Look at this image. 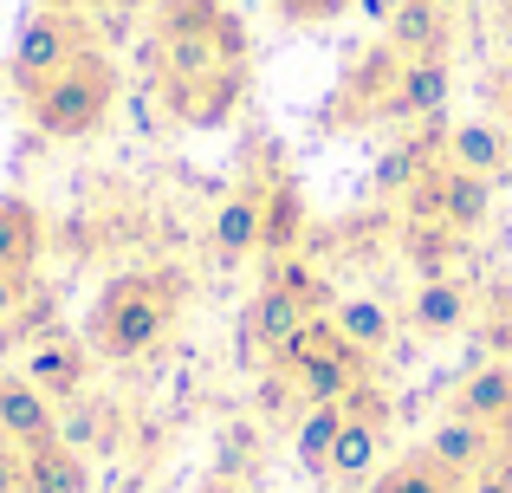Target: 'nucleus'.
Here are the masks:
<instances>
[{
	"mask_svg": "<svg viewBox=\"0 0 512 493\" xmlns=\"http://www.w3.org/2000/svg\"><path fill=\"white\" fill-rule=\"evenodd\" d=\"M0 435H7L20 455H26V448L59 442V403L39 396L26 377H0Z\"/></svg>",
	"mask_w": 512,
	"mask_h": 493,
	"instance_id": "nucleus-9",
	"label": "nucleus"
},
{
	"mask_svg": "<svg viewBox=\"0 0 512 493\" xmlns=\"http://www.w3.org/2000/svg\"><path fill=\"white\" fill-rule=\"evenodd\" d=\"M370 493H467V481H454V474L435 468L428 455H409L402 468H389Z\"/></svg>",
	"mask_w": 512,
	"mask_h": 493,
	"instance_id": "nucleus-26",
	"label": "nucleus"
},
{
	"mask_svg": "<svg viewBox=\"0 0 512 493\" xmlns=\"http://www.w3.org/2000/svg\"><path fill=\"white\" fill-rule=\"evenodd\" d=\"M26 493H91V468L72 442H46V448H26Z\"/></svg>",
	"mask_w": 512,
	"mask_h": 493,
	"instance_id": "nucleus-16",
	"label": "nucleus"
},
{
	"mask_svg": "<svg viewBox=\"0 0 512 493\" xmlns=\"http://www.w3.org/2000/svg\"><path fill=\"white\" fill-rule=\"evenodd\" d=\"M182 273L175 266H137V273H117L111 286L91 299V318H85V344L91 357L104 364H137L150 357L156 344L169 338L175 312H182Z\"/></svg>",
	"mask_w": 512,
	"mask_h": 493,
	"instance_id": "nucleus-2",
	"label": "nucleus"
},
{
	"mask_svg": "<svg viewBox=\"0 0 512 493\" xmlns=\"http://www.w3.org/2000/svg\"><path fill=\"white\" fill-rule=\"evenodd\" d=\"M448 104V59H402L396 85L383 98L389 124H415V117H435Z\"/></svg>",
	"mask_w": 512,
	"mask_h": 493,
	"instance_id": "nucleus-11",
	"label": "nucleus"
},
{
	"mask_svg": "<svg viewBox=\"0 0 512 493\" xmlns=\"http://www.w3.org/2000/svg\"><path fill=\"white\" fill-rule=\"evenodd\" d=\"M448 416H467V422H506L512 416V364H474L461 383H454V403H448Z\"/></svg>",
	"mask_w": 512,
	"mask_h": 493,
	"instance_id": "nucleus-12",
	"label": "nucleus"
},
{
	"mask_svg": "<svg viewBox=\"0 0 512 493\" xmlns=\"http://www.w3.org/2000/svg\"><path fill=\"white\" fill-rule=\"evenodd\" d=\"M487 338H493V351H500V364H512V312H506V318H493Z\"/></svg>",
	"mask_w": 512,
	"mask_h": 493,
	"instance_id": "nucleus-32",
	"label": "nucleus"
},
{
	"mask_svg": "<svg viewBox=\"0 0 512 493\" xmlns=\"http://www.w3.org/2000/svg\"><path fill=\"white\" fill-rule=\"evenodd\" d=\"M260 215H266V182L247 176L221 208H214V228H208L214 260L234 266V260H247V253H260Z\"/></svg>",
	"mask_w": 512,
	"mask_h": 493,
	"instance_id": "nucleus-8",
	"label": "nucleus"
},
{
	"mask_svg": "<svg viewBox=\"0 0 512 493\" xmlns=\"http://www.w3.org/2000/svg\"><path fill=\"white\" fill-rule=\"evenodd\" d=\"M26 292H33V273H0V331L13 325V312L26 305Z\"/></svg>",
	"mask_w": 512,
	"mask_h": 493,
	"instance_id": "nucleus-29",
	"label": "nucleus"
},
{
	"mask_svg": "<svg viewBox=\"0 0 512 493\" xmlns=\"http://www.w3.org/2000/svg\"><path fill=\"white\" fill-rule=\"evenodd\" d=\"M506 137H500V130H493V124H461V130H448V163L454 169H474V176H500V169H506Z\"/></svg>",
	"mask_w": 512,
	"mask_h": 493,
	"instance_id": "nucleus-22",
	"label": "nucleus"
},
{
	"mask_svg": "<svg viewBox=\"0 0 512 493\" xmlns=\"http://www.w3.org/2000/svg\"><path fill=\"white\" fill-rule=\"evenodd\" d=\"M156 85L182 124H221L247 91V33L227 0H156Z\"/></svg>",
	"mask_w": 512,
	"mask_h": 493,
	"instance_id": "nucleus-1",
	"label": "nucleus"
},
{
	"mask_svg": "<svg viewBox=\"0 0 512 493\" xmlns=\"http://www.w3.org/2000/svg\"><path fill=\"white\" fill-rule=\"evenodd\" d=\"M435 169V143L428 137H409V143H396V150L383 156V169H376V189L383 195H409L415 182Z\"/></svg>",
	"mask_w": 512,
	"mask_h": 493,
	"instance_id": "nucleus-25",
	"label": "nucleus"
},
{
	"mask_svg": "<svg viewBox=\"0 0 512 493\" xmlns=\"http://www.w3.org/2000/svg\"><path fill=\"white\" fill-rule=\"evenodd\" d=\"M0 493H26V455L0 435Z\"/></svg>",
	"mask_w": 512,
	"mask_h": 493,
	"instance_id": "nucleus-30",
	"label": "nucleus"
},
{
	"mask_svg": "<svg viewBox=\"0 0 512 493\" xmlns=\"http://www.w3.org/2000/svg\"><path fill=\"white\" fill-rule=\"evenodd\" d=\"M454 247H461V234H454L448 221H409V228H402V253H409V266L422 279H448Z\"/></svg>",
	"mask_w": 512,
	"mask_h": 493,
	"instance_id": "nucleus-23",
	"label": "nucleus"
},
{
	"mask_svg": "<svg viewBox=\"0 0 512 493\" xmlns=\"http://www.w3.org/2000/svg\"><path fill=\"white\" fill-rule=\"evenodd\" d=\"M376 455H383V429L344 409V435H338V448H331V468L325 474H331V481H370Z\"/></svg>",
	"mask_w": 512,
	"mask_h": 493,
	"instance_id": "nucleus-20",
	"label": "nucleus"
},
{
	"mask_svg": "<svg viewBox=\"0 0 512 493\" xmlns=\"http://www.w3.org/2000/svg\"><path fill=\"white\" fill-rule=\"evenodd\" d=\"M111 104H117V65H111V52L91 46L85 59H72L39 98H26V111H33L39 137L78 143V137H91V130L111 117Z\"/></svg>",
	"mask_w": 512,
	"mask_h": 493,
	"instance_id": "nucleus-3",
	"label": "nucleus"
},
{
	"mask_svg": "<svg viewBox=\"0 0 512 493\" xmlns=\"http://www.w3.org/2000/svg\"><path fill=\"white\" fill-rule=\"evenodd\" d=\"M357 7L370 13V20H383V26H389V20H396V7H402V0H357Z\"/></svg>",
	"mask_w": 512,
	"mask_h": 493,
	"instance_id": "nucleus-33",
	"label": "nucleus"
},
{
	"mask_svg": "<svg viewBox=\"0 0 512 493\" xmlns=\"http://www.w3.org/2000/svg\"><path fill=\"white\" fill-rule=\"evenodd\" d=\"M26 383H33L39 396H52L59 409H72L78 396H85V383H91V344L85 338H46V344H33L26 351V370H20Z\"/></svg>",
	"mask_w": 512,
	"mask_h": 493,
	"instance_id": "nucleus-6",
	"label": "nucleus"
},
{
	"mask_svg": "<svg viewBox=\"0 0 512 493\" xmlns=\"http://www.w3.org/2000/svg\"><path fill=\"white\" fill-rule=\"evenodd\" d=\"M338 435H344V403H312V409H305V422H299V435H292V448H299V461L312 474H325Z\"/></svg>",
	"mask_w": 512,
	"mask_h": 493,
	"instance_id": "nucleus-24",
	"label": "nucleus"
},
{
	"mask_svg": "<svg viewBox=\"0 0 512 493\" xmlns=\"http://www.w3.org/2000/svg\"><path fill=\"white\" fill-rule=\"evenodd\" d=\"M409 325L422 331V338H454V331L467 325V292L454 286V279H422L409 299Z\"/></svg>",
	"mask_w": 512,
	"mask_h": 493,
	"instance_id": "nucleus-18",
	"label": "nucleus"
},
{
	"mask_svg": "<svg viewBox=\"0 0 512 493\" xmlns=\"http://www.w3.org/2000/svg\"><path fill=\"white\" fill-rule=\"evenodd\" d=\"M331 325H338V331H344V344H357L363 357H376L389 338H396V312H389L383 299H338Z\"/></svg>",
	"mask_w": 512,
	"mask_h": 493,
	"instance_id": "nucleus-19",
	"label": "nucleus"
},
{
	"mask_svg": "<svg viewBox=\"0 0 512 493\" xmlns=\"http://www.w3.org/2000/svg\"><path fill=\"white\" fill-rule=\"evenodd\" d=\"M396 72H402V52L389 46H370L357 65L344 72V91H338V124H357V117H383V98H389V85H396Z\"/></svg>",
	"mask_w": 512,
	"mask_h": 493,
	"instance_id": "nucleus-10",
	"label": "nucleus"
},
{
	"mask_svg": "<svg viewBox=\"0 0 512 493\" xmlns=\"http://www.w3.org/2000/svg\"><path fill=\"white\" fill-rule=\"evenodd\" d=\"M305 318H312V312H305L292 292H279V286H266V279H260V292H253V305H247V338L260 344L266 357H279L292 338H299Z\"/></svg>",
	"mask_w": 512,
	"mask_h": 493,
	"instance_id": "nucleus-14",
	"label": "nucleus"
},
{
	"mask_svg": "<svg viewBox=\"0 0 512 493\" xmlns=\"http://www.w3.org/2000/svg\"><path fill=\"white\" fill-rule=\"evenodd\" d=\"M39 7H78V0H39Z\"/></svg>",
	"mask_w": 512,
	"mask_h": 493,
	"instance_id": "nucleus-34",
	"label": "nucleus"
},
{
	"mask_svg": "<svg viewBox=\"0 0 512 493\" xmlns=\"http://www.w3.org/2000/svg\"><path fill=\"white\" fill-rule=\"evenodd\" d=\"M59 299H52V292L46 286H33V292H26V305H20V312H13V325H7V338L13 344H26V351H33V344H46V338H59Z\"/></svg>",
	"mask_w": 512,
	"mask_h": 493,
	"instance_id": "nucleus-27",
	"label": "nucleus"
},
{
	"mask_svg": "<svg viewBox=\"0 0 512 493\" xmlns=\"http://www.w3.org/2000/svg\"><path fill=\"white\" fill-rule=\"evenodd\" d=\"M422 455L435 461V468H448L454 481H480L493 461H506V455H500V435H493L487 422H467V416L435 422V435H428Z\"/></svg>",
	"mask_w": 512,
	"mask_h": 493,
	"instance_id": "nucleus-7",
	"label": "nucleus"
},
{
	"mask_svg": "<svg viewBox=\"0 0 512 493\" xmlns=\"http://www.w3.org/2000/svg\"><path fill=\"white\" fill-rule=\"evenodd\" d=\"M273 364H279V377H286L305 403H344V396L370 377V370H363L370 357H363L357 344H344V331L331 325V312L325 318H305L299 338H292Z\"/></svg>",
	"mask_w": 512,
	"mask_h": 493,
	"instance_id": "nucleus-4",
	"label": "nucleus"
},
{
	"mask_svg": "<svg viewBox=\"0 0 512 493\" xmlns=\"http://www.w3.org/2000/svg\"><path fill=\"white\" fill-rule=\"evenodd\" d=\"M435 7H448V13H454V7H461V0H435Z\"/></svg>",
	"mask_w": 512,
	"mask_h": 493,
	"instance_id": "nucleus-35",
	"label": "nucleus"
},
{
	"mask_svg": "<svg viewBox=\"0 0 512 493\" xmlns=\"http://www.w3.org/2000/svg\"><path fill=\"white\" fill-rule=\"evenodd\" d=\"M46 247V221L26 195H0V273H33Z\"/></svg>",
	"mask_w": 512,
	"mask_h": 493,
	"instance_id": "nucleus-15",
	"label": "nucleus"
},
{
	"mask_svg": "<svg viewBox=\"0 0 512 493\" xmlns=\"http://www.w3.org/2000/svg\"><path fill=\"white\" fill-rule=\"evenodd\" d=\"M266 286H279V292H292V299L305 305L312 318H325V312H338V292H331V279L318 273V266H305V260H292V253H279V260H266Z\"/></svg>",
	"mask_w": 512,
	"mask_h": 493,
	"instance_id": "nucleus-21",
	"label": "nucleus"
},
{
	"mask_svg": "<svg viewBox=\"0 0 512 493\" xmlns=\"http://www.w3.org/2000/svg\"><path fill=\"white\" fill-rule=\"evenodd\" d=\"M299 234H305V195L286 176H273L266 182V215H260V253L279 260V253L299 247Z\"/></svg>",
	"mask_w": 512,
	"mask_h": 493,
	"instance_id": "nucleus-17",
	"label": "nucleus"
},
{
	"mask_svg": "<svg viewBox=\"0 0 512 493\" xmlns=\"http://www.w3.org/2000/svg\"><path fill=\"white\" fill-rule=\"evenodd\" d=\"M467 493H512V461H493L480 481H467Z\"/></svg>",
	"mask_w": 512,
	"mask_h": 493,
	"instance_id": "nucleus-31",
	"label": "nucleus"
},
{
	"mask_svg": "<svg viewBox=\"0 0 512 493\" xmlns=\"http://www.w3.org/2000/svg\"><path fill=\"white\" fill-rule=\"evenodd\" d=\"M91 46H98V39H91V26H85L78 7H39L33 20L20 26V39H13V59H7L13 91H20V98H39V91L72 59H85Z\"/></svg>",
	"mask_w": 512,
	"mask_h": 493,
	"instance_id": "nucleus-5",
	"label": "nucleus"
},
{
	"mask_svg": "<svg viewBox=\"0 0 512 493\" xmlns=\"http://www.w3.org/2000/svg\"><path fill=\"white\" fill-rule=\"evenodd\" d=\"M344 409H350V416H363V422H376V429H389V396H383V390H376V383H370V377H363V383H357V390H350V396H344Z\"/></svg>",
	"mask_w": 512,
	"mask_h": 493,
	"instance_id": "nucleus-28",
	"label": "nucleus"
},
{
	"mask_svg": "<svg viewBox=\"0 0 512 493\" xmlns=\"http://www.w3.org/2000/svg\"><path fill=\"white\" fill-rule=\"evenodd\" d=\"M448 33V7H435V0H402L389 20V46L402 59H448Z\"/></svg>",
	"mask_w": 512,
	"mask_h": 493,
	"instance_id": "nucleus-13",
	"label": "nucleus"
}]
</instances>
